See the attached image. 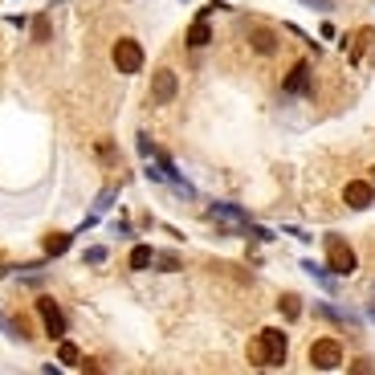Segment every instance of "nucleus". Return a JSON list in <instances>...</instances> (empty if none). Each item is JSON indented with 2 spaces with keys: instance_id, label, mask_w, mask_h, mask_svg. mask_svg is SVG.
<instances>
[{
  "instance_id": "obj_1",
  "label": "nucleus",
  "mask_w": 375,
  "mask_h": 375,
  "mask_svg": "<svg viewBox=\"0 0 375 375\" xmlns=\"http://www.w3.org/2000/svg\"><path fill=\"white\" fill-rule=\"evenodd\" d=\"M290 359V339L281 327H261L249 339V363L253 367H285Z\"/></svg>"
},
{
  "instance_id": "obj_2",
  "label": "nucleus",
  "mask_w": 375,
  "mask_h": 375,
  "mask_svg": "<svg viewBox=\"0 0 375 375\" xmlns=\"http://www.w3.org/2000/svg\"><path fill=\"white\" fill-rule=\"evenodd\" d=\"M306 359H310L314 372H339V367H347V347H343L339 334H318V339L310 343Z\"/></svg>"
},
{
  "instance_id": "obj_3",
  "label": "nucleus",
  "mask_w": 375,
  "mask_h": 375,
  "mask_svg": "<svg viewBox=\"0 0 375 375\" xmlns=\"http://www.w3.org/2000/svg\"><path fill=\"white\" fill-rule=\"evenodd\" d=\"M111 66H115L122 78L143 73V66H147V49H143V41H135V37H118L115 45H111Z\"/></svg>"
},
{
  "instance_id": "obj_4",
  "label": "nucleus",
  "mask_w": 375,
  "mask_h": 375,
  "mask_svg": "<svg viewBox=\"0 0 375 375\" xmlns=\"http://www.w3.org/2000/svg\"><path fill=\"white\" fill-rule=\"evenodd\" d=\"M33 314L41 318V330H45L53 343H57L62 334H70V314H66V306L57 302L53 294H41V298L33 302Z\"/></svg>"
},
{
  "instance_id": "obj_5",
  "label": "nucleus",
  "mask_w": 375,
  "mask_h": 375,
  "mask_svg": "<svg viewBox=\"0 0 375 375\" xmlns=\"http://www.w3.org/2000/svg\"><path fill=\"white\" fill-rule=\"evenodd\" d=\"M323 249H327V265L339 274V278H351L355 269H359V257H355L351 241H343L339 233H327V236H323Z\"/></svg>"
},
{
  "instance_id": "obj_6",
  "label": "nucleus",
  "mask_w": 375,
  "mask_h": 375,
  "mask_svg": "<svg viewBox=\"0 0 375 375\" xmlns=\"http://www.w3.org/2000/svg\"><path fill=\"white\" fill-rule=\"evenodd\" d=\"M310 86H314V62H310V57H298V62L285 70V78H281V90L290 94V98H302V94H310Z\"/></svg>"
},
{
  "instance_id": "obj_7",
  "label": "nucleus",
  "mask_w": 375,
  "mask_h": 375,
  "mask_svg": "<svg viewBox=\"0 0 375 375\" xmlns=\"http://www.w3.org/2000/svg\"><path fill=\"white\" fill-rule=\"evenodd\" d=\"M245 41H249V49L257 53V57H278L281 53V37L274 24H249L245 29Z\"/></svg>"
},
{
  "instance_id": "obj_8",
  "label": "nucleus",
  "mask_w": 375,
  "mask_h": 375,
  "mask_svg": "<svg viewBox=\"0 0 375 375\" xmlns=\"http://www.w3.org/2000/svg\"><path fill=\"white\" fill-rule=\"evenodd\" d=\"M372 204H375V184H372V180L355 176V180H347V184H343V208L367 212Z\"/></svg>"
},
{
  "instance_id": "obj_9",
  "label": "nucleus",
  "mask_w": 375,
  "mask_h": 375,
  "mask_svg": "<svg viewBox=\"0 0 375 375\" xmlns=\"http://www.w3.org/2000/svg\"><path fill=\"white\" fill-rule=\"evenodd\" d=\"M176 94H180V73L171 70V66H160V70L151 73V102H176Z\"/></svg>"
},
{
  "instance_id": "obj_10",
  "label": "nucleus",
  "mask_w": 375,
  "mask_h": 375,
  "mask_svg": "<svg viewBox=\"0 0 375 375\" xmlns=\"http://www.w3.org/2000/svg\"><path fill=\"white\" fill-rule=\"evenodd\" d=\"M204 216H208L212 225H245V220H253L241 204H229V200H208Z\"/></svg>"
},
{
  "instance_id": "obj_11",
  "label": "nucleus",
  "mask_w": 375,
  "mask_h": 375,
  "mask_svg": "<svg viewBox=\"0 0 375 375\" xmlns=\"http://www.w3.org/2000/svg\"><path fill=\"white\" fill-rule=\"evenodd\" d=\"M310 310H314V318H327V323H334V327H347V330H359V327H363L351 310H343V306H334V302H314Z\"/></svg>"
},
{
  "instance_id": "obj_12",
  "label": "nucleus",
  "mask_w": 375,
  "mask_h": 375,
  "mask_svg": "<svg viewBox=\"0 0 375 375\" xmlns=\"http://www.w3.org/2000/svg\"><path fill=\"white\" fill-rule=\"evenodd\" d=\"M184 45L196 53V49H208L212 45V21L208 17H196V21L184 29Z\"/></svg>"
},
{
  "instance_id": "obj_13",
  "label": "nucleus",
  "mask_w": 375,
  "mask_h": 375,
  "mask_svg": "<svg viewBox=\"0 0 375 375\" xmlns=\"http://www.w3.org/2000/svg\"><path fill=\"white\" fill-rule=\"evenodd\" d=\"M73 241H78V233H45V236H41V253H45L49 261L66 257V253L73 249Z\"/></svg>"
},
{
  "instance_id": "obj_14",
  "label": "nucleus",
  "mask_w": 375,
  "mask_h": 375,
  "mask_svg": "<svg viewBox=\"0 0 375 375\" xmlns=\"http://www.w3.org/2000/svg\"><path fill=\"white\" fill-rule=\"evenodd\" d=\"M151 265H155V245L135 241V245H131V257H127V269H131V274H143V269H151Z\"/></svg>"
},
{
  "instance_id": "obj_15",
  "label": "nucleus",
  "mask_w": 375,
  "mask_h": 375,
  "mask_svg": "<svg viewBox=\"0 0 375 375\" xmlns=\"http://www.w3.org/2000/svg\"><path fill=\"white\" fill-rule=\"evenodd\" d=\"M302 274H310V278L318 281L327 294H339V274H334L330 265H318V261H302Z\"/></svg>"
},
{
  "instance_id": "obj_16",
  "label": "nucleus",
  "mask_w": 375,
  "mask_h": 375,
  "mask_svg": "<svg viewBox=\"0 0 375 375\" xmlns=\"http://www.w3.org/2000/svg\"><path fill=\"white\" fill-rule=\"evenodd\" d=\"M278 314L285 318V323H298V318L306 314L302 294H294V290H285V294H278Z\"/></svg>"
},
{
  "instance_id": "obj_17",
  "label": "nucleus",
  "mask_w": 375,
  "mask_h": 375,
  "mask_svg": "<svg viewBox=\"0 0 375 375\" xmlns=\"http://www.w3.org/2000/svg\"><path fill=\"white\" fill-rule=\"evenodd\" d=\"M57 363L62 367H82V347L73 339H66V334L57 339Z\"/></svg>"
},
{
  "instance_id": "obj_18",
  "label": "nucleus",
  "mask_w": 375,
  "mask_h": 375,
  "mask_svg": "<svg viewBox=\"0 0 375 375\" xmlns=\"http://www.w3.org/2000/svg\"><path fill=\"white\" fill-rule=\"evenodd\" d=\"M29 37H33L37 45H45L49 37H53V24H49V13H37V17H29Z\"/></svg>"
},
{
  "instance_id": "obj_19",
  "label": "nucleus",
  "mask_w": 375,
  "mask_h": 375,
  "mask_svg": "<svg viewBox=\"0 0 375 375\" xmlns=\"http://www.w3.org/2000/svg\"><path fill=\"white\" fill-rule=\"evenodd\" d=\"M115 200H118V184H106L98 196H94V204H90V212L94 216H106V212L115 208Z\"/></svg>"
},
{
  "instance_id": "obj_20",
  "label": "nucleus",
  "mask_w": 375,
  "mask_h": 375,
  "mask_svg": "<svg viewBox=\"0 0 375 375\" xmlns=\"http://www.w3.org/2000/svg\"><path fill=\"white\" fill-rule=\"evenodd\" d=\"M375 41V29H363V33H359V37H355L351 45H347V57H351L355 66H359V62H363V53H367V45H372Z\"/></svg>"
},
{
  "instance_id": "obj_21",
  "label": "nucleus",
  "mask_w": 375,
  "mask_h": 375,
  "mask_svg": "<svg viewBox=\"0 0 375 375\" xmlns=\"http://www.w3.org/2000/svg\"><path fill=\"white\" fill-rule=\"evenodd\" d=\"M82 261H86V265H106V261H111V245H86V249H82Z\"/></svg>"
},
{
  "instance_id": "obj_22",
  "label": "nucleus",
  "mask_w": 375,
  "mask_h": 375,
  "mask_svg": "<svg viewBox=\"0 0 375 375\" xmlns=\"http://www.w3.org/2000/svg\"><path fill=\"white\" fill-rule=\"evenodd\" d=\"M155 269H160V274H180V269H184V257H180V253H155Z\"/></svg>"
},
{
  "instance_id": "obj_23",
  "label": "nucleus",
  "mask_w": 375,
  "mask_h": 375,
  "mask_svg": "<svg viewBox=\"0 0 375 375\" xmlns=\"http://www.w3.org/2000/svg\"><path fill=\"white\" fill-rule=\"evenodd\" d=\"M94 151H98V164H106V167H115V164H118V147H115L111 139H102L98 147H94Z\"/></svg>"
},
{
  "instance_id": "obj_24",
  "label": "nucleus",
  "mask_w": 375,
  "mask_h": 375,
  "mask_svg": "<svg viewBox=\"0 0 375 375\" xmlns=\"http://www.w3.org/2000/svg\"><path fill=\"white\" fill-rule=\"evenodd\" d=\"M135 147H139L143 160H155V151H160V147L151 143V135H147V131H139V135H135Z\"/></svg>"
},
{
  "instance_id": "obj_25",
  "label": "nucleus",
  "mask_w": 375,
  "mask_h": 375,
  "mask_svg": "<svg viewBox=\"0 0 375 375\" xmlns=\"http://www.w3.org/2000/svg\"><path fill=\"white\" fill-rule=\"evenodd\" d=\"M347 367H351L355 375H359V372H375V359H367V355H359V359H351Z\"/></svg>"
},
{
  "instance_id": "obj_26",
  "label": "nucleus",
  "mask_w": 375,
  "mask_h": 375,
  "mask_svg": "<svg viewBox=\"0 0 375 375\" xmlns=\"http://www.w3.org/2000/svg\"><path fill=\"white\" fill-rule=\"evenodd\" d=\"M306 8H314V13H323V17H327V13H334V0H302Z\"/></svg>"
},
{
  "instance_id": "obj_27",
  "label": "nucleus",
  "mask_w": 375,
  "mask_h": 375,
  "mask_svg": "<svg viewBox=\"0 0 375 375\" xmlns=\"http://www.w3.org/2000/svg\"><path fill=\"white\" fill-rule=\"evenodd\" d=\"M318 37H323V41H334V37H339L334 21H323V24H318Z\"/></svg>"
},
{
  "instance_id": "obj_28",
  "label": "nucleus",
  "mask_w": 375,
  "mask_h": 375,
  "mask_svg": "<svg viewBox=\"0 0 375 375\" xmlns=\"http://www.w3.org/2000/svg\"><path fill=\"white\" fill-rule=\"evenodd\" d=\"M285 233L294 236V241H302V245H306V241H310V233H306L302 225H285Z\"/></svg>"
},
{
  "instance_id": "obj_29",
  "label": "nucleus",
  "mask_w": 375,
  "mask_h": 375,
  "mask_svg": "<svg viewBox=\"0 0 375 375\" xmlns=\"http://www.w3.org/2000/svg\"><path fill=\"white\" fill-rule=\"evenodd\" d=\"M4 21L13 24V29H29V17H24V13H13V17H4Z\"/></svg>"
},
{
  "instance_id": "obj_30",
  "label": "nucleus",
  "mask_w": 375,
  "mask_h": 375,
  "mask_svg": "<svg viewBox=\"0 0 375 375\" xmlns=\"http://www.w3.org/2000/svg\"><path fill=\"white\" fill-rule=\"evenodd\" d=\"M367 318H372V323H375V298H372V302H367Z\"/></svg>"
},
{
  "instance_id": "obj_31",
  "label": "nucleus",
  "mask_w": 375,
  "mask_h": 375,
  "mask_svg": "<svg viewBox=\"0 0 375 375\" xmlns=\"http://www.w3.org/2000/svg\"><path fill=\"white\" fill-rule=\"evenodd\" d=\"M372 298H375V285H372Z\"/></svg>"
}]
</instances>
